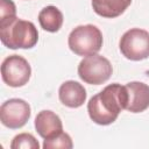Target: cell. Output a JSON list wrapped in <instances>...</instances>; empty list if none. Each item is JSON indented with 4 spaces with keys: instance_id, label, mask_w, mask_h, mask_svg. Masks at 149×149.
<instances>
[{
    "instance_id": "cell-14",
    "label": "cell",
    "mask_w": 149,
    "mask_h": 149,
    "mask_svg": "<svg viewBox=\"0 0 149 149\" xmlns=\"http://www.w3.org/2000/svg\"><path fill=\"white\" fill-rule=\"evenodd\" d=\"M73 147L72 140L70 137L69 134L62 132L58 135H56L55 137L44 140L43 143V148L44 149H57V148H62V149H71Z\"/></svg>"
},
{
    "instance_id": "cell-11",
    "label": "cell",
    "mask_w": 149,
    "mask_h": 149,
    "mask_svg": "<svg viewBox=\"0 0 149 149\" xmlns=\"http://www.w3.org/2000/svg\"><path fill=\"white\" fill-rule=\"evenodd\" d=\"M130 3L132 0H92L93 10L98 15L107 19L121 15Z\"/></svg>"
},
{
    "instance_id": "cell-12",
    "label": "cell",
    "mask_w": 149,
    "mask_h": 149,
    "mask_svg": "<svg viewBox=\"0 0 149 149\" xmlns=\"http://www.w3.org/2000/svg\"><path fill=\"white\" fill-rule=\"evenodd\" d=\"M63 14L56 6H47L38 13L40 26L49 33L58 31L63 24Z\"/></svg>"
},
{
    "instance_id": "cell-6",
    "label": "cell",
    "mask_w": 149,
    "mask_h": 149,
    "mask_svg": "<svg viewBox=\"0 0 149 149\" xmlns=\"http://www.w3.org/2000/svg\"><path fill=\"white\" fill-rule=\"evenodd\" d=\"M31 68L26 58L20 55L6 57L1 64V77L5 84L10 87H21L30 78Z\"/></svg>"
},
{
    "instance_id": "cell-4",
    "label": "cell",
    "mask_w": 149,
    "mask_h": 149,
    "mask_svg": "<svg viewBox=\"0 0 149 149\" xmlns=\"http://www.w3.org/2000/svg\"><path fill=\"white\" fill-rule=\"evenodd\" d=\"M113 68L111 62L100 55H90L80 61L78 65V76L86 84L100 85L109 79Z\"/></svg>"
},
{
    "instance_id": "cell-15",
    "label": "cell",
    "mask_w": 149,
    "mask_h": 149,
    "mask_svg": "<svg viewBox=\"0 0 149 149\" xmlns=\"http://www.w3.org/2000/svg\"><path fill=\"white\" fill-rule=\"evenodd\" d=\"M16 17V7L12 0H0V23Z\"/></svg>"
},
{
    "instance_id": "cell-9",
    "label": "cell",
    "mask_w": 149,
    "mask_h": 149,
    "mask_svg": "<svg viewBox=\"0 0 149 149\" xmlns=\"http://www.w3.org/2000/svg\"><path fill=\"white\" fill-rule=\"evenodd\" d=\"M35 128L41 137L44 140L55 137L63 132V123L61 118L52 111H41L35 118Z\"/></svg>"
},
{
    "instance_id": "cell-2",
    "label": "cell",
    "mask_w": 149,
    "mask_h": 149,
    "mask_svg": "<svg viewBox=\"0 0 149 149\" xmlns=\"http://www.w3.org/2000/svg\"><path fill=\"white\" fill-rule=\"evenodd\" d=\"M0 38L9 49H30L38 41V31L33 22L15 17L0 23Z\"/></svg>"
},
{
    "instance_id": "cell-10",
    "label": "cell",
    "mask_w": 149,
    "mask_h": 149,
    "mask_svg": "<svg viewBox=\"0 0 149 149\" xmlns=\"http://www.w3.org/2000/svg\"><path fill=\"white\" fill-rule=\"evenodd\" d=\"M58 97L64 106L70 108H77L85 102L86 90L78 81L66 80L61 85L58 90Z\"/></svg>"
},
{
    "instance_id": "cell-8",
    "label": "cell",
    "mask_w": 149,
    "mask_h": 149,
    "mask_svg": "<svg viewBox=\"0 0 149 149\" xmlns=\"http://www.w3.org/2000/svg\"><path fill=\"white\" fill-rule=\"evenodd\" d=\"M128 102L126 109L132 113H141L149 107V85L141 81L126 84Z\"/></svg>"
},
{
    "instance_id": "cell-3",
    "label": "cell",
    "mask_w": 149,
    "mask_h": 149,
    "mask_svg": "<svg viewBox=\"0 0 149 149\" xmlns=\"http://www.w3.org/2000/svg\"><path fill=\"white\" fill-rule=\"evenodd\" d=\"M69 48L78 56H90L97 54L102 47V34L93 24L76 27L68 38Z\"/></svg>"
},
{
    "instance_id": "cell-5",
    "label": "cell",
    "mask_w": 149,
    "mask_h": 149,
    "mask_svg": "<svg viewBox=\"0 0 149 149\" xmlns=\"http://www.w3.org/2000/svg\"><path fill=\"white\" fill-rule=\"evenodd\" d=\"M121 54L130 61H142L149 57V31L140 28L127 30L119 42Z\"/></svg>"
},
{
    "instance_id": "cell-7",
    "label": "cell",
    "mask_w": 149,
    "mask_h": 149,
    "mask_svg": "<svg viewBox=\"0 0 149 149\" xmlns=\"http://www.w3.org/2000/svg\"><path fill=\"white\" fill-rule=\"evenodd\" d=\"M30 106L27 101L13 98L5 101L0 107L1 123L10 129L23 127L30 118Z\"/></svg>"
},
{
    "instance_id": "cell-1",
    "label": "cell",
    "mask_w": 149,
    "mask_h": 149,
    "mask_svg": "<svg viewBox=\"0 0 149 149\" xmlns=\"http://www.w3.org/2000/svg\"><path fill=\"white\" fill-rule=\"evenodd\" d=\"M127 102L128 93L126 85L114 83L90 99L87 112L93 122L107 126L118 119L122 109H126Z\"/></svg>"
},
{
    "instance_id": "cell-13",
    "label": "cell",
    "mask_w": 149,
    "mask_h": 149,
    "mask_svg": "<svg viewBox=\"0 0 149 149\" xmlns=\"http://www.w3.org/2000/svg\"><path fill=\"white\" fill-rule=\"evenodd\" d=\"M10 148L12 149H38L40 148V143L38 141L29 133H21L19 135H16L12 143H10Z\"/></svg>"
}]
</instances>
